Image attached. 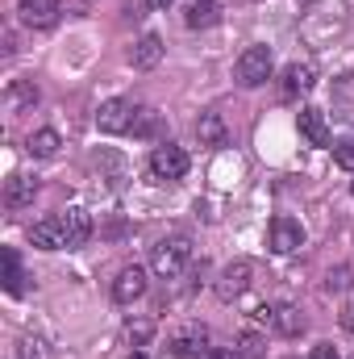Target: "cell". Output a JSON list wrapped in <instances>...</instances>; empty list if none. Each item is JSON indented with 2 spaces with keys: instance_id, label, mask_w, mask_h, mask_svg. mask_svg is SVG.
<instances>
[{
  "instance_id": "5",
  "label": "cell",
  "mask_w": 354,
  "mask_h": 359,
  "mask_svg": "<svg viewBox=\"0 0 354 359\" xmlns=\"http://www.w3.org/2000/svg\"><path fill=\"white\" fill-rule=\"evenodd\" d=\"M29 243H34L38 251H71V238H67V222H63V213H50V217L34 222V226H29Z\"/></svg>"
},
{
  "instance_id": "8",
  "label": "cell",
  "mask_w": 354,
  "mask_h": 359,
  "mask_svg": "<svg viewBox=\"0 0 354 359\" xmlns=\"http://www.w3.org/2000/svg\"><path fill=\"white\" fill-rule=\"evenodd\" d=\"M250 284H255V264L250 259H234L229 268L221 271V280H217V297L221 301H238Z\"/></svg>"
},
{
  "instance_id": "6",
  "label": "cell",
  "mask_w": 354,
  "mask_h": 359,
  "mask_svg": "<svg viewBox=\"0 0 354 359\" xmlns=\"http://www.w3.org/2000/svg\"><path fill=\"white\" fill-rule=\"evenodd\" d=\"M267 247H271L275 255H292V251H300V247H304V226H300L296 217H288V213L271 217V230H267Z\"/></svg>"
},
{
  "instance_id": "15",
  "label": "cell",
  "mask_w": 354,
  "mask_h": 359,
  "mask_svg": "<svg viewBox=\"0 0 354 359\" xmlns=\"http://www.w3.org/2000/svg\"><path fill=\"white\" fill-rule=\"evenodd\" d=\"M300 134H304V142L309 147H330V121H325V113L321 109H300Z\"/></svg>"
},
{
  "instance_id": "11",
  "label": "cell",
  "mask_w": 354,
  "mask_h": 359,
  "mask_svg": "<svg viewBox=\"0 0 354 359\" xmlns=\"http://www.w3.org/2000/svg\"><path fill=\"white\" fill-rule=\"evenodd\" d=\"M38 84L34 80H8L4 84V113L8 117H21V113H29L34 104H38Z\"/></svg>"
},
{
  "instance_id": "4",
  "label": "cell",
  "mask_w": 354,
  "mask_h": 359,
  "mask_svg": "<svg viewBox=\"0 0 354 359\" xmlns=\"http://www.w3.org/2000/svg\"><path fill=\"white\" fill-rule=\"evenodd\" d=\"M134 100H125V96H113V100H104L100 109H96V130L100 134H129V126H134Z\"/></svg>"
},
{
  "instance_id": "30",
  "label": "cell",
  "mask_w": 354,
  "mask_h": 359,
  "mask_svg": "<svg viewBox=\"0 0 354 359\" xmlns=\"http://www.w3.org/2000/svg\"><path fill=\"white\" fill-rule=\"evenodd\" d=\"M342 330H351L354 334V297L346 301V309H342Z\"/></svg>"
},
{
  "instance_id": "3",
  "label": "cell",
  "mask_w": 354,
  "mask_h": 359,
  "mask_svg": "<svg viewBox=\"0 0 354 359\" xmlns=\"http://www.w3.org/2000/svg\"><path fill=\"white\" fill-rule=\"evenodd\" d=\"M271 67H275L271 46H246V50L238 55V63H234V76H238L242 88H259V84L271 80Z\"/></svg>"
},
{
  "instance_id": "10",
  "label": "cell",
  "mask_w": 354,
  "mask_h": 359,
  "mask_svg": "<svg viewBox=\"0 0 354 359\" xmlns=\"http://www.w3.org/2000/svg\"><path fill=\"white\" fill-rule=\"evenodd\" d=\"M138 297H146V268L129 264V268L117 271V280H113V301L117 305H134Z\"/></svg>"
},
{
  "instance_id": "32",
  "label": "cell",
  "mask_w": 354,
  "mask_h": 359,
  "mask_svg": "<svg viewBox=\"0 0 354 359\" xmlns=\"http://www.w3.org/2000/svg\"><path fill=\"white\" fill-rule=\"evenodd\" d=\"M129 359H146V351H129Z\"/></svg>"
},
{
  "instance_id": "19",
  "label": "cell",
  "mask_w": 354,
  "mask_h": 359,
  "mask_svg": "<svg viewBox=\"0 0 354 359\" xmlns=\"http://www.w3.org/2000/svg\"><path fill=\"white\" fill-rule=\"evenodd\" d=\"M0 264H4V276H0V280H4V292H8V297H21V292H25V271H21L17 251L4 247V251H0Z\"/></svg>"
},
{
  "instance_id": "23",
  "label": "cell",
  "mask_w": 354,
  "mask_h": 359,
  "mask_svg": "<svg viewBox=\"0 0 354 359\" xmlns=\"http://www.w3.org/2000/svg\"><path fill=\"white\" fill-rule=\"evenodd\" d=\"M196 138H200L204 147H221V142H225V121H221L217 113H200V121H196Z\"/></svg>"
},
{
  "instance_id": "25",
  "label": "cell",
  "mask_w": 354,
  "mask_h": 359,
  "mask_svg": "<svg viewBox=\"0 0 354 359\" xmlns=\"http://www.w3.org/2000/svg\"><path fill=\"white\" fill-rule=\"evenodd\" d=\"M234 351H238L242 359H259V355H263V339H259L255 330H246V334L238 339V347H234Z\"/></svg>"
},
{
  "instance_id": "31",
  "label": "cell",
  "mask_w": 354,
  "mask_h": 359,
  "mask_svg": "<svg viewBox=\"0 0 354 359\" xmlns=\"http://www.w3.org/2000/svg\"><path fill=\"white\" fill-rule=\"evenodd\" d=\"M146 8H167V4H176V0H142Z\"/></svg>"
},
{
  "instance_id": "1",
  "label": "cell",
  "mask_w": 354,
  "mask_h": 359,
  "mask_svg": "<svg viewBox=\"0 0 354 359\" xmlns=\"http://www.w3.org/2000/svg\"><path fill=\"white\" fill-rule=\"evenodd\" d=\"M346 25H351V4H346V0H317V4L304 8V17H300V38H304L309 46L325 50V46H334V42L346 34Z\"/></svg>"
},
{
  "instance_id": "16",
  "label": "cell",
  "mask_w": 354,
  "mask_h": 359,
  "mask_svg": "<svg viewBox=\"0 0 354 359\" xmlns=\"http://www.w3.org/2000/svg\"><path fill=\"white\" fill-rule=\"evenodd\" d=\"M34 196H38V180L34 176H13L4 184V205L8 209H25V205H34Z\"/></svg>"
},
{
  "instance_id": "20",
  "label": "cell",
  "mask_w": 354,
  "mask_h": 359,
  "mask_svg": "<svg viewBox=\"0 0 354 359\" xmlns=\"http://www.w3.org/2000/svg\"><path fill=\"white\" fill-rule=\"evenodd\" d=\"M63 222H67V238H71V247H84V243L92 238V217H88V209L71 205V209H63Z\"/></svg>"
},
{
  "instance_id": "24",
  "label": "cell",
  "mask_w": 354,
  "mask_h": 359,
  "mask_svg": "<svg viewBox=\"0 0 354 359\" xmlns=\"http://www.w3.org/2000/svg\"><path fill=\"white\" fill-rule=\"evenodd\" d=\"M150 334H155V322H129V326H125V339H129L134 351H142V347L150 343Z\"/></svg>"
},
{
  "instance_id": "2",
  "label": "cell",
  "mask_w": 354,
  "mask_h": 359,
  "mask_svg": "<svg viewBox=\"0 0 354 359\" xmlns=\"http://www.w3.org/2000/svg\"><path fill=\"white\" fill-rule=\"evenodd\" d=\"M192 259V238L187 234H171V238H159L155 251H150V271L163 276V280H176L179 271L187 268Z\"/></svg>"
},
{
  "instance_id": "29",
  "label": "cell",
  "mask_w": 354,
  "mask_h": 359,
  "mask_svg": "<svg viewBox=\"0 0 354 359\" xmlns=\"http://www.w3.org/2000/svg\"><path fill=\"white\" fill-rule=\"evenodd\" d=\"M200 359H242V355H238V351H225V347H208Z\"/></svg>"
},
{
  "instance_id": "28",
  "label": "cell",
  "mask_w": 354,
  "mask_h": 359,
  "mask_svg": "<svg viewBox=\"0 0 354 359\" xmlns=\"http://www.w3.org/2000/svg\"><path fill=\"white\" fill-rule=\"evenodd\" d=\"M304 359H338V351H334V343H317Z\"/></svg>"
},
{
  "instance_id": "13",
  "label": "cell",
  "mask_w": 354,
  "mask_h": 359,
  "mask_svg": "<svg viewBox=\"0 0 354 359\" xmlns=\"http://www.w3.org/2000/svg\"><path fill=\"white\" fill-rule=\"evenodd\" d=\"M313 84H317V67L313 63H288L283 67V80H279V92L288 100H296V96L313 92Z\"/></svg>"
},
{
  "instance_id": "27",
  "label": "cell",
  "mask_w": 354,
  "mask_h": 359,
  "mask_svg": "<svg viewBox=\"0 0 354 359\" xmlns=\"http://www.w3.org/2000/svg\"><path fill=\"white\" fill-rule=\"evenodd\" d=\"M346 284H351V268H338V271H330V280H325V288H330V292H342Z\"/></svg>"
},
{
  "instance_id": "21",
  "label": "cell",
  "mask_w": 354,
  "mask_h": 359,
  "mask_svg": "<svg viewBox=\"0 0 354 359\" xmlns=\"http://www.w3.org/2000/svg\"><path fill=\"white\" fill-rule=\"evenodd\" d=\"M59 147H63V138H59V130H34L29 134V142H25V151L34 155V159H55L59 155Z\"/></svg>"
},
{
  "instance_id": "33",
  "label": "cell",
  "mask_w": 354,
  "mask_h": 359,
  "mask_svg": "<svg viewBox=\"0 0 354 359\" xmlns=\"http://www.w3.org/2000/svg\"><path fill=\"white\" fill-rule=\"evenodd\" d=\"M351 192H354V180H351Z\"/></svg>"
},
{
  "instance_id": "26",
  "label": "cell",
  "mask_w": 354,
  "mask_h": 359,
  "mask_svg": "<svg viewBox=\"0 0 354 359\" xmlns=\"http://www.w3.org/2000/svg\"><path fill=\"white\" fill-rule=\"evenodd\" d=\"M334 163H338L342 172H354V138H351V142H338V147H334Z\"/></svg>"
},
{
  "instance_id": "12",
  "label": "cell",
  "mask_w": 354,
  "mask_h": 359,
  "mask_svg": "<svg viewBox=\"0 0 354 359\" xmlns=\"http://www.w3.org/2000/svg\"><path fill=\"white\" fill-rule=\"evenodd\" d=\"M163 55H167V46H163L159 34H142V38L129 46V63H134L138 72H155V67L163 63Z\"/></svg>"
},
{
  "instance_id": "22",
  "label": "cell",
  "mask_w": 354,
  "mask_h": 359,
  "mask_svg": "<svg viewBox=\"0 0 354 359\" xmlns=\"http://www.w3.org/2000/svg\"><path fill=\"white\" fill-rule=\"evenodd\" d=\"M159 130H163V117H159V109L142 104V109L134 113V126H129V134H134V138H159Z\"/></svg>"
},
{
  "instance_id": "14",
  "label": "cell",
  "mask_w": 354,
  "mask_h": 359,
  "mask_svg": "<svg viewBox=\"0 0 354 359\" xmlns=\"http://www.w3.org/2000/svg\"><path fill=\"white\" fill-rule=\"evenodd\" d=\"M204 351H208V330H204V326H183L176 339H171V355L200 359Z\"/></svg>"
},
{
  "instance_id": "17",
  "label": "cell",
  "mask_w": 354,
  "mask_h": 359,
  "mask_svg": "<svg viewBox=\"0 0 354 359\" xmlns=\"http://www.w3.org/2000/svg\"><path fill=\"white\" fill-rule=\"evenodd\" d=\"M267 322H271V326H275V330H279L283 339H296V334L304 330V313H300L296 305H288V301H283V305H275Z\"/></svg>"
},
{
  "instance_id": "9",
  "label": "cell",
  "mask_w": 354,
  "mask_h": 359,
  "mask_svg": "<svg viewBox=\"0 0 354 359\" xmlns=\"http://www.w3.org/2000/svg\"><path fill=\"white\" fill-rule=\"evenodd\" d=\"M59 13H63V0H21L17 4L21 25H29V29H50L59 21Z\"/></svg>"
},
{
  "instance_id": "7",
  "label": "cell",
  "mask_w": 354,
  "mask_h": 359,
  "mask_svg": "<svg viewBox=\"0 0 354 359\" xmlns=\"http://www.w3.org/2000/svg\"><path fill=\"white\" fill-rule=\"evenodd\" d=\"M187 168H192V159H187V151L176 147V142H163V147H155V155H150V172L155 180H183L187 176Z\"/></svg>"
},
{
  "instance_id": "18",
  "label": "cell",
  "mask_w": 354,
  "mask_h": 359,
  "mask_svg": "<svg viewBox=\"0 0 354 359\" xmlns=\"http://www.w3.org/2000/svg\"><path fill=\"white\" fill-rule=\"evenodd\" d=\"M217 21H221V4H217V0H192L187 13H183V25H187V29H208V25H217Z\"/></svg>"
}]
</instances>
